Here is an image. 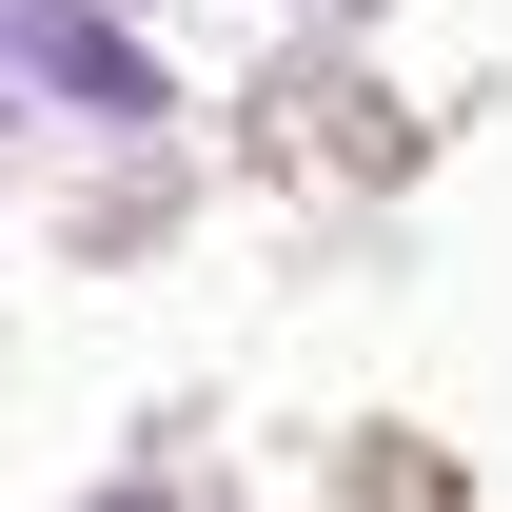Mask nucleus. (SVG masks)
<instances>
[{
    "label": "nucleus",
    "mask_w": 512,
    "mask_h": 512,
    "mask_svg": "<svg viewBox=\"0 0 512 512\" xmlns=\"http://www.w3.org/2000/svg\"><path fill=\"white\" fill-rule=\"evenodd\" d=\"M0 79H40V99H79V119H158V99H178L158 40H119L99 0H0Z\"/></svg>",
    "instance_id": "f257e3e1"
},
{
    "label": "nucleus",
    "mask_w": 512,
    "mask_h": 512,
    "mask_svg": "<svg viewBox=\"0 0 512 512\" xmlns=\"http://www.w3.org/2000/svg\"><path fill=\"white\" fill-rule=\"evenodd\" d=\"M99 512H178V493H99Z\"/></svg>",
    "instance_id": "f03ea898"
}]
</instances>
